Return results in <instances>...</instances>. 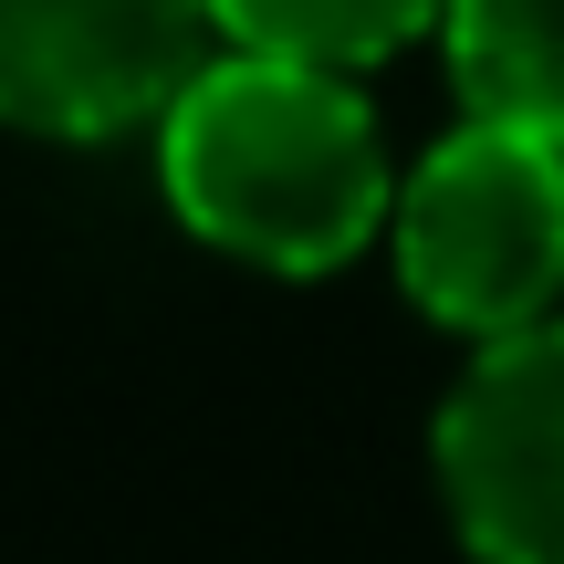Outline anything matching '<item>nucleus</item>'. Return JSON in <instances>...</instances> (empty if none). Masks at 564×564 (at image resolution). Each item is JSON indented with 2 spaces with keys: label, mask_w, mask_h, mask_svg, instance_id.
<instances>
[{
  "label": "nucleus",
  "mask_w": 564,
  "mask_h": 564,
  "mask_svg": "<svg viewBox=\"0 0 564 564\" xmlns=\"http://www.w3.org/2000/svg\"><path fill=\"white\" fill-rule=\"evenodd\" d=\"M398 282L429 324L470 345H502L554 324L564 293V147L523 137V126L460 116L398 188L387 220Z\"/></svg>",
  "instance_id": "nucleus-2"
},
{
  "label": "nucleus",
  "mask_w": 564,
  "mask_h": 564,
  "mask_svg": "<svg viewBox=\"0 0 564 564\" xmlns=\"http://www.w3.org/2000/svg\"><path fill=\"white\" fill-rule=\"evenodd\" d=\"M158 188L188 241L251 272H335L398 220V167L356 74L272 53H209L158 116Z\"/></svg>",
  "instance_id": "nucleus-1"
},
{
  "label": "nucleus",
  "mask_w": 564,
  "mask_h": 564,
  "mask_svg": "<svg viewBox=\"0 0 564 564\" xmlns=\"http://www.w3.org/2000/svg\"><path fill=\"white\" fill-rule=\"evenodd\" d=\"M230 53L314 63V74H366V63L408 53L419 32H440L449 0H209Z\"/></svg>",
  "instance_id": "nucleus-6"
},
{
  "label": "nucleus",
  "mask_w": 564,
  "mask_h": 564,
  "mask_svg": "<svg viewBox=\"0 0 564 564\" xmlns=\"http://www.w3.org/2000/svg\"><path fill=\"white\" fill-rule=\"evenodd\" d=\"M209 0H0V126L95 147L158 126L199 74Z\"/></svg>",
  "instance_id": "nucleus-3"
},
{
  "label": "nucleus",
  "mask_w": 564,
  "mask_h": 564,
  "mask_svg": "<svg viewBox=\"0 0 564 564\" xmlns=\"http://www.w3.org/2000/svg\"><path fill=\"white\" fill-rule=\"evenodd\" d=\"M440 42L481 126H523L564 147V0H449Z\"/></svg>",
  "instance_id": "nucleus-5"
},
{
  "label": "nucleus",
  "mask_w": 564,
  "mask_h": 564,
  "mask_svg": "<svg viewBox=\"0 0 564 564\" xmlns=\"http://www.w3.org/2000/svg\"><path fill=\"white\" fill-rule=\"evenodd\" d=\"M440 502L481 564H564V324L470 356L440 408Z\"/></svg>",
  "instance_id": "nucleus-4"
}]
</instances>
